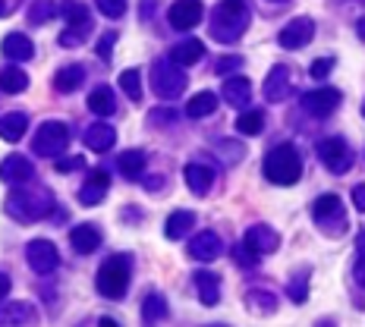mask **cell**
Masks as SVG:
<instances>
[{
	"label": "cell",
	"mask_w": 365,
	"mask_h": 327,
	"mask_svg": "<svg viewBox=\"0 0 365 327\" xmlns=\"http://www.w3.org/2000/svg\"><path fill=\"white\" fill-rule=\"evenodd\" d=\"M353 204H356V211L365 214V186H353Z\"/></svg>",
	"instance_id": "obj_50"
},
{
	"label": "cell",
	"mask_w": 365,
	"mask_h": 327,
	"mask_svg": "<svg viewBox=\"0 0 365 327\" xmlns=\"http://www.w3.org/2000/svg\"><path fill=\"white\" fill-rule=\"evenodd\" d=\"M264 180L274 182V186H296L302 177V157L296 145L290 142H284V145H274L268 155H264Z\"/></svg>",
	"instance_id": "obj_3"
},
{
	"label": "cell",
	"mask_w": 365,
	"mask_h": 327,
	"mask_svg": "<svg viewBox=\"0 0 365 327\" xmlns=\"http://www.w3.org/2000/svg\"><path fill=\"white\" fill-rule=\"evenodd\" d=\"M356 32H359V38H362V41H365V16H362L359 22H356Z\"/></svg>",
	"instance_id": "obj_53"
},
{
	"label": "cell",
	"mask_w": 365,
	"mask_h": 327,
	"mask_svg": "<svg viewBox=\"0 0 365 327\" xmlns=\"http://www.w3.org/2000/svg\"><path fill=\"white\" fill-rule=\"evenodd\" d=\"M113 44H117V32H108L98 41V57L101 60H110V51H113Z\"/></svg>",
	"instance_id": "obj_47"
},
{
	"label": "cell",
	"mask_w": 365,
	"mask_h": 327,
	"mask_svg": "<svg viewBox=\"0 0 365 327\" xmlns=\"http://www.w3.org/2000/svg\"><path fill=\"white\" fill-rule=\"evenodd\" d=\"M192 227H195L192 211H173V214L167 217V224H164V233H167V239H182Z\"/></svg>",
	"instance_id": "obj_31"
},
{
	"label": "cell",
	"mask_w": 365,
	"mask_h": 327,
	"mask_svg": "<svg viewBox=\"0 0 365 327\" xmlns=\"http://www.w3.org/2000/svg\"><path fill=\"white\" fill-rule=\"evenodd\" d=\"M6 214L19 224H32V220H41L54 211V199H51L48 189H38V186H22V189H13L6 195Z\"/></svg>",
	"instance_id": "obj_2"
},
{
	"label": "cell",
	"mask_w": 365,
	"mask_h": 327,
	"mask_svg": "<svg viewBox=\"0 0 365 327\" xmlns=\"http://www.w3.org/2000/svg\"><path fill=\"white\" fill-rule=\"evenodd\" d=\"M318 161H322L324 167H328L331 173H346L349 167H353V151H349V145L344 139H337V135H331V139H322L315 148Z\"/></svg>",
	"instance_id": "obj_8"
},
{
	"label": "cell",
	"mask_w": 365,
	"mask_h": 327,
	"mask_svg": "<svg viewBox=\"0 0 365 327\" xmlns=\"http://www.w3.org/2000/svg\"><path fill=\"white\" fill-rule=\"evenodd\" d=\"M0 180L10 186H22V182L35 180V164L26 155H10L6 161H0Z\"/></svg>",
	"instance_id": "obj_14"
},
{
	"label": "cell",
	"mask_w": 365,
	"mask_h": 327,
	"mask_svg": "<svg viewBox=\"0 0 365 327\" xmlns=\"http://www.w3.org/2000/svg\"><path fill=\"white\" fill-rule=\"evenodd\" d=\"M145 161H148V155L142 148H129V151L120 155L117 167H120V173H123L126 180H139L142 170H145Z\"/></svg>",
	"instance_id": "obj_28"
},
{
	"label": "cell",
	"mask_w": 365,
	"mask_h": 327,
	"mask_svg": "<svg viewBox=\"0 0 365 327\" xmlns=\"http://www.w3.org/2000/svg\"><path fill=\"white\" fill-rule=\"evenodd\" d=\"M57 10H60L57 0H35V4L29 6V22H32V26H44Z\"/></svg>",
	"instance_id": "obj_36"
},
{
	"label": "cell",
	"mask_w": 365,
	"mask_h": 327,
	"mask_svg": "<svg viewBox=\"0 0 365 327\" xmlns=\"http://www.w3.org/2000/svg\"><path fill=\"white\" fill-rule=\"evenodd\" d=\"M233 255H237V261L242 264V268H252V264L258 261V255H255L252 249L246 246V242H242V246H237V249H233Z\"/></svg>",
	"instance_id": "obj_45"
},
{
	"label": "cell",
	"mask_w": 365,
	"mask_h": 327,
	"mask_svg": "<svg viewBox=\"0 0 365 327\" xmlns=\"http://www.w3.org/2000/svg\"><path fill=\"white\" fill-rule=\"evenodd\" d=\"M242 242H246L255 255H271V252H277V246H280V233L268 224H252L246 230V239Z\"/></svg>",
	"instance_id": "obj_13"
},
{
	"label": "cell",
	"mask_w": 365,
	"mask_h": 327,
	"mask_svg": "<svg viewBox=\"0 0 365 327\" xmlns=\"http://www.w3.org/2000/svg\"><path fill=\"white\" fill-rule=\"evenodd\" d=\"M205 19V4L202 0H177V4H170V10H167V22H170L173 28H195L199 22Z\"/></svg>",
	"instance_id": "obj_12"
},
{
	"label": "cell",
	"mask_w": 365,
	"mask_h": 327,
	"mask_svg": "<svg viewBox=\"0 0 365 327\" xmlns=\"http://www.w3.org/2000/svg\"><path fill=\"white\" fill-rule=\"evenodd\" d=\"M186 85H189L186 66L173 63L170 57L155 60V66H151V88H155L158 98H164V101H177L182 91H186Z\"/></svg>",
	"instance_id": "obj_4"
},
{
	"label": "cell",
	"mask_w": 365,
	"mask_h": 327,
	"mask_svg": "<svg viewBox=\"0 0 365 327\" xmlns=\"http://www.w3.org/2000/svg\"><path fill=\"white\" fill-rule=\"evenodd\" d=\"M287 296H290L296 306L309 299V277H306V274H296L290 284H287Z\"/></svg>",
	"instance_id": "obj_39"
},
{
	"label": "cell",
	"mask_w": 365,
	"mask_h": 327,
	"mask_svg": "<svg viewBox=\"0 0 365 327\" xmlns=\"http://www.w3.org/2000/svg\"><path fill=\"white\" fill-rule=\"evenodd\" d=\"M192 284H195V293H199L202 306H217V302H220V277H217V274L199 271L192 277Z\"/></svg>",
	"instance_id": "obj_24"
},
{
	"label": "cell",
	"mask_w": 365,
	"mask_h": 327,
	"mask_svg": "<svg viewBox=\"0 0 365 327\" xmlns=\"http://www.w3.org/2000/svg\"><path fill=\"white\" fill-rule=\"evenodd\" d=\"M340 101H344V95H340L337 88L322 85V88H312L302 95V110L312 113V117H331V113L340 108Z\"/></svg>",
	"instance_id": "obj_10"
},
{
	"label": "cell",
	"mask_w": 365,
	"mask_h": 327,
	"mask_svg": "<svg viewBox=\"0 0 365 327\" xmlns=\"http://www.w3.org/2000/svg\"><path fill=\"white\" fill-rule=\"evenodd\" d=\"M26 258H29V268L35 274H41V277L54 274L57 264H60V252L51 239H32L26 246Z\"/></svg>",
	"instance_id": "obj_9"
},
{
	"label": "cell",
	"mask_w": 365,
	"mask_h": 327,
	"mask_svg": "<svg viewBox=\"0 0 365 327\" xmlns=\"http://www.w3.org/2000/svg\"><path fill=\"white\" fill-rule=\"evenodd\" d=\"M215 110H217V95H215V91H199V95H192V98H189V104H186V113L192 120L211 117Z\"/></svg>",
	"instance_id": "obj_32"
},
{
	"label": "cell",
	"mask_w": 365,
	"mask_h": 327,
	"mask_svg": "<svg viewBox=\"0 0 365 327\" xmlns=\"http://www.w3.org/2000/svg\"><path fill=\"white\" fill-rule=\"evenodd\" d=\"M0 51H4V57H6V60H16V63L35 57V44H32V38L22 35V32L6 35L4 41H0Z\"/></svg>",
	"instance_id": "obj_20"
},
{
	"label": "cell",
	"mask_w": 365,
	"mask_h": 327,
	"mask_svg": "<svg viewBox=\"0 0 365 327\" xmlns=\"http://www.w3.org/2000/svg\"><path fill=\"white\" fill-rule=\"evenodd\" d=\"M246 302H249L252 308L268 311V315H271V311H277V296L268 293V290H249V293H246Z\"/></svg>",
	"instance_id": "obj_38"
},
{
	"label": "cell",
	"mask_w": 365,
	"mask_h": 327,
	"mask_svg": "<svg viewBox=\"0 0 365 327\" xmlns=\"http://www.w3.org/2000/svg\"><path fill=\"white\" fill-rule=\"evenodd\" d=\"M246 28H249V6L242 0H220L215 10H211L208 32L215 41L233 44L246 35Z\"/></svg>",
	"instance_id": "obj_1"
},
{
	"label": "cell",
	"mask_w": 365,
	"mask_h": 327,
	"mask_svg": "<svg viewBox=\"0 0 365 327\" xmlns=\"http://www.w3.org/2000/svg\"><path fill=\"white\" fill-rule=\"evenodd\" d=\"M334 70V57H322V60H315L312 63V79H324Z\"/></svg>",
	"instance_id": "obj_46"
},
{
	"label": "cell",
	"mask_w": 365,
	"mask_h": 327,
	"mask_svg": "<svg viewBox=\"0 0 365 327\" xmlns=\"http://www.w3.org/2000/svg\"><path fill=\"white\" fill-rule=\"evenodd\" d=\"M264 123H268V120H264V110H242L240 113V120H237V129L242 135H262L264 133Z\"/></svg>",
	"instance_id": "obj_35"
},
{
	"label": "cell",
	"mask_w": 365,
	"mask_h": 327,
	"mask_svg": "<svg viewBox=\"0 0 365 327\" xmlns=\"http://www.w3.org/2000/svg\"><path fill=\"white\" fill-rule=\"evenodd\" d=\"M271 4H284V0H271Z\"/></svg>",
	"instance_id": "obj_55"
},
{
	"label": "cell",
	"mask_w": 365,
	"mask_h": 327,
	"mask_svg": "<svg viewBox=\"0 0 365 327\" xmlns=\"http://www.w3.org/2000/svg\"><path fill=\"white\" fill-rule=\"evenodd\" d=\"M66 145H70V126H66L63 120H44V123L35 129V139H32L35 155L57 157L66 151Z\"/></svg>",
	"instance_id": "obj_7"
},
{
	"label": "cell",
	"mask_w": 365,
	"mask_h": 327,
	"mask_svg": "<svg viewBox=\"0 0 365 327\" xmlns=\"http://www.w3.org/2000/svg\"><path fill=\"white\" fill-rule=\"evenodd\" d=\"M167 299L161 293H148L145 302H142V321L145 324H158V321H167Z\"/></svg>",
	"instance_id": "obj_34"
},
{
	"label": "cell",
	"mask_w": 365,
	"mask_h": 327,
	"mask_svg": "<svg viewBox=\"0 0 365 327\" xmlns=\"http://www.w3.org/2000/svg\"><path fill=\"white\" fill-rule=\"evenodd\" d=\"M26 129H29V117L26 113H4L0 117V139L4 142H19L22 135H26Z\"/></svg>",
	"instance_id": "obj_27"
},
{
	"label": "cell",
	"mask_w": 365,
	"mask_h": 327,
	"mask_svg": "<svg viewBox=\"0 0 365 327\" xmlns=\"http://www.w3.org/2000/svg\"><path fill=\"white\" fill-rule=\"evenodd\" d=\"M88 110L98 113V117H110V113L117 110V98H113V91H110L108 85L91 88V95H88Z\"/></svg>",
	"instance_id": "obj_30"
},
{
	"label": "cell",
	"mask_w": 365,
	"mask_h": 327,
	"mask_svg": "<svg viewBox=\"0 0 365 327\" xmlns=\"http://www.w3.org/2000/svg\"><path fill=\"white\" fill-rule=\"evenodd\" d=\"M82 145L91 151H108L117 145V133H113L108 123H91V126H86V133H82Z\"/></svg>",
	"instance_id": "obj_22"
},
{
	"label": "cell",
	"mask_w": 365,
	"mask_h": 327,
	"mask_svg": "<svg viewBox=\"0 0 365 327\" xmlns=\"http://www.w3.org/2000/svg\"><path fill=\"white\" fill-rule=\"evenodd\" d=\"M26 88H29L26 70H19V66H4V70H0V91H6V95H22Z\"/></svg>",
	"instance_id": "obj_33"
},
{
	"label": "cell",
	"mask_w": 365,
	"mask_h": 327,
	"mask_svg": "<svg viewBox=\"0 0 365 327\" xmlns=\"http://www.w3.org/2000/svg\"><path fill=\"white\" fill-rule=\"evenodd\" d=\"M95 4H98V10H101L108 19H120V16H126V4H129V0H95Z\"/></svg>",
	"instance_id": "obj_41"
},
{
	"label": "cell",
	"mask_w": 365,
	"mask_h": 327,
	"mask_svg": "<svg viewBox=\"0 0 365 327\" xmlns=\"http://www.w3.org/2000/svg\"><path fill=\"white\" fill-rule=\"evenodd\" d=\"M95 290L101 293L104 299H123L129 290V258L126 255H113L98 268Z\"/></svg>",
	"instance_id": "obj_5"
},
{
	"label": "cell",
	"mask_w": 365,
	"mask_h": 327,
	"mask_svg": "<svg viewBox=\"0 0 365 327\" xmlns=\"http://www.w3.org/2000/svg\"><path fill=\"white\" fill-rule=\"evenodd\" d=\"M242 66V57H224L217 60V73H230V70H240Z\"/></svg>",
	"instance_id": "obj_49"
},
{
	"label": "cell",
	"mask_w": 365,
	"mask_h": 327,
	"mask_svg": "<svg viewBox=\"0 0 365 327\" xmlns=\"http://www.w3.org/2000/svg\"><path fill=\"white\" fill-rule=\"evenodd\" d=\"M82 82H86V66H79V63L60 66L57 76H54V88L60 91V95H73V91H79Z\"/></svg>",
	"instance_id": "obj_23"
},
{
	"label": "cell",
	"mask_w": 365,
	"mask_h": 327,
	"mask_svg": "<svg viewBox=\"0 0 365 327\" xmlns=\"http://www.w3.org/2000/svg\"><path fill=\"white\" fill-rule=\"evenodd\" d=\"M10 13V6H6V0H0V16H6Z\"/></svg>",
	"instance_id": "obj_54"
},
{
	"label": "cell",
	"mask_w": 365,
	"mask_h": 327,
	"mask_svg": "<svg viewBox=\"0 0 365 327\" xmlns=\"http://www.w3.org/2000/svg\"><path fill=\"white\" fill-rule=\"evenodd\" d=\"M362 117H365V101H362Z\"/></svg>",
	"instance_id": "obj_56"
},
{
	"label": "cell",
	"mask_w": 365,
	"mask_h": 327,
	"mask_svg": "<svg viewBox=\"0 0 365 327\" xmlns=\"http://www.w3.org/2000/svg\"><path fill=\"white\" fill-rule=\"evenodd\" d=\"M262 95H264V101H271V104H280L290 95V70H287L284 63L271 66L268 79H264V85H262Z\"/></svg>",
	"instance_id": "obj_16"
},
{
	"label": "cell",
	"mask_w": 365,
	"mask_h": 327,
	"mask_svg": "<svg viewBox=\"0 0 365 327\" xmlns=\"http://www.w3.org/2000/svg\"><path fill=\"white\" fill-rule=\"evenodd\" d=\"M220 252H224V242L211 230L199 233V237H192V242H189V255L195 261H215V258H220Z\"/></svg>",
	"instance_id": "obj_17"
},
{
	"label": "cell",
	"mask_w": 365,
	"mask_h": 327,
	"mask_svg": "<svg viewBox=\"0 0 365 327\" xmlns=\"http://www.w3.org/2000/svg\"><path fill=\"white\" fill-rule=\"evenodd\" d=\"M38 311L32 302H6L0 306V324H35Z\"/></svg>",
	"instance_id": "obj_25"
},
{
	"label": "cell",
	"mask_w": 365,
	"mask_h": 327,
	"mask_svg": "<svg viewBox=\"0 0 365 327\" xmlns=\"http://www.w3.org/2000/svg\"><path fill=\"white\" fill-rule=\"evenodd\" d=\"M145 189H148V192H158V189H161V177H148L145 180Z\"/></svg>",
	"instance_id": "obj_52"
},
{
	"label": "cell",
	"mask_w": 365,
	"mask_h": 327,
	"mask_svg": "<svg viewBox=\"0 0 365 327\" xmlns=\"http://www.w3.org/2000/svg\"><path fill=\"white\" fill-rule=\"evenodd\" d=\"M108 189H110V173L104 170V167H95V170L88 173V180L82 182V189H79V202L82 204H101V199L108 195Z\"/></svg>",
	"instance_id": "obj_15"
},
{
	"label": "cell",
	"mask_w": 365,
	"mask_h": 327,
	"mask_svg": "<svg viewBox=\"0 0 365 327\" xmlns=\"http://www.w3.org/2000/svg\"><path fill=\"white\" fill-rule=\"evenodd\" d=\"M220 95H224V101L233 104V108H246L249 98H252V82H249L246 76H230V79H224Z\"/></svg>",
	"instance_id": "obj_21"
},
{
	"label": "cell",
	"mask_w": 365,
	"mask_h": 327,
	"mask_svg": "<svg viewBox=\"0 0 365 327\" xmlns=\"http://www.w3.org/2000/svg\"><path fill=\"white\" fill-rule=\"evenodd\" d=\"M353 277H356V284L365 290V246L356 249V264H353Z\"/></svg>",
	"instance_id": "obj_44"
},
{
	"label": "cell",
	"mask_w": 365,
	"mask_h": 327,
	"mask_svg": "<svg viewBox=\"0 0 365 327\" xmlns=\"http://www.w3.org/2000/svg\"><path fill=\"white\" fill-rule=\"evenodd\" d=\"M312 38H315V22L309 16H296L284 26V32L277 35V41H280V48H287V51H299V48H306Z\"/></svg>",
	"instance_id": "obj_11"
},
{
	"label": "cell",
	"mask_w": 365,
	"mask_h": 327,
	"mask_svg": "<svg viewBox=\"0 0 365 327\" xmlns=\"http://www.w3.org/2000/svg\"><path fill=\"white\" fill-rule=\"evenodd\" d=\"M91 35V28H79V26H66L63 32H60V44L63 48H79L82 41Z\"/></svg>",
	"instance_id": "obj_40"
},
{
	"label": "cell",
	"mask_w": 365,
	"mask_h": 327,
	"mask_svg": "<svg viewBox=\"0 0 365 327\" xmlns=\"http://www.w3.org/2000/svg\"><path fill=\"white\" fill-rule=\"evenodd\" d=\"M101 230H98L95 224H79V227H73L70 230V242H73V249L79 255H91V252H98L101 249Z\"/></svg>",
	"instance_id": "obj_18"
},
{
	"label": "cell",
	"mask_w": 365,
	"mask_h": 327,
	"mask_svg": "<svg viewBox=\"0 0 365 327\" xmlns=\"http://www.w3.org/2000/svg\"><path fill=\"white\" fill-rule=\"evenodd\" d=\"M120 88H123L126 98L142 101V73L139 70H123L120 73Z\"/></svg>",
	"instance_id": "obj_37"
},
{
	"label": "cell",
	"mask_w": 365,
	"mask_h": 327,
	"mask_svg": "<svg viewBox=\"0 0 365 327\" xmlns=\"http://www.w3.org/2000/svg\"><path fill=\"white\" fill-rule=\"evenodd\" d=\"M76 167H86V157H82V155H76V157H63V161H57V170H60V173H70V170H76Z\"/></svg>",
	"instance_id": "obj_48"
},
{
	"label": "cell",
	"mask_w": 365,
	"mask_h": 327,
	"mask_svg": "<svg viewBox=\"0 0 365 327\" xmlns=\"http://www.w3.org/2000/svg\"><path fill=\"white\" fill-rule=\"evenodd\" d=\"M217 148L224 151V155H220V157H224V161H233V164L242 161V155H246V148H242L240 142H220Z\"/></svg>",
	"instance_id": "obj_43"
},
{
	"label": "cell",
	"mask_w": 365,
	"mask_h": 327,
	"mask_svg": "<svg viewBox=\"0 0 365 327\" xmlns=\"http://www.w3.org/2000/svg\"><path fill=\"white\" fill-rule=\"evenodd\" d=\"M10 286H13V284H10V277H6V274L0 271V302H4L6 296H10Z\"/></svg>",
	"instance_id": "obj_51"
},
{
	"label": "cell",
	"mask_w": 365,
	"mask_h": 327,
	"mask_svg": "<svg viewBox=\"0 0 365 327\" xmlns=\"http://www.w3.org/2000/svg\"><path fill=\"white\" fill-rule=\"evenodd\" d=\"M60 16L66 19V26L91 28V16H88V6L82 4V0H60Z\"/></svg>",
	"instance_id": "obj_29"
},
{
	"label": "cell",
	"mask_w": 365,
	"mask_h": 327,
	"mask_svg": "<svg viewBox=\"0 0 365 327\" xmlns=\"http://www.w3.org/2000/svg\"><path fill=\"white\" fill-rule=\"evenodd\" d=\"M177 117H180L177 110H151L148 113V126H158V129L170 126V123H177Z\"/></svg>",
	"instance_id": "obj_42"
},
{
	"label": "cell",
	"mask_w": 365,
	"mask_h": 327,
	"mask_svg": "<svg viewBox=\"0 0 365 327\" xmlns=\"http://www.w3.org/2000/svg\"><path fill=\"white\" fill-rule=\"evenodd\" d=\"M202 54H205V44L199 38H186V41H180L170 48V60L180 66H195L202 60Z\"/></svg>",
	"instance_id": "obj_26"
},
{
	"label": "cell",
	"mask_w": 365,
	"mask_h": 327,
	"mask_svg": "<svg viewBox=\"0 0 365 327\" xmlns=\"http://www.w3.org/2000/svg\"><path fill=\"white\" fill-rule=\"evenodd\" d=\"M182 180H186V186H189L192 195H208L211 186H215V170L205 167V164H186Z\"/></svg>",
	"instance_id": "obj_19"
},
{
	"label": "cell",
	"mask_w": 365,
	"mask_h": 327,
	"mask_svg": "<svg viewBox=\"0 0 365 327\" xmlns=\"http://www.w3.org/2000/svg\"><path fill=\"white\" fill-rule=\"evenodd\" d=\"M312 220L322 227L328 237H344L346 233V211H344V202L337 199L334 192H324L318 195L315 204H312Z\"/></svg>",
	"instance_id": "obj_6"
}]
</instances>
